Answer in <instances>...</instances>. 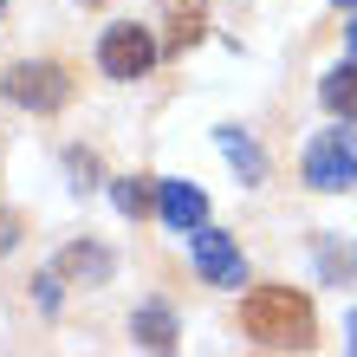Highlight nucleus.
Returning <instances> with one entry per match:
<instances>
[{
	"mask_svg": "<svg viewBox=\"0 0 357 357\" xmlns=\"http://www.w3.org/2000/svg\"><path fill=\"white\" fill-rule=\"evenodd\" d=\"M241 325H247V338L266 344V351H305L312 344V305H305V292H292V286H254L241 299Z\"/></svg>",
	"mask_w": 357,
	"mask_h": 357,
	"instance_id": "obj_1",
	"label": "nucleus"
},
{
	"mask_svg": "<svg viewBox=\"0 0 357 357\" xmlns=\"http://www.w3.org/2000/svg\"><path fill=\"white\" fill-rule=\"evenodd\" d=\"M305 182L312 188H351L357 182V130H325L305 150Z\"/></svg>",
	"mask_w": 357,
	"mask_h": 357,
	"instance_id": "obj_2",
	"label": "nucleus"
},
{
	"mask_svg": "<svg viewBox=\"0 0 357 357\" xmlns=\"http://www.w3.org/2000/svg\"><path fill=\"white\" fill-rule=\"evenodd\" d=\"M98 66L111 72V78H143L156 66V39L143 33V26H104V39H98Z\"/></svg>",
	"mask_w": 357,
	"mask_h": 357,
	"instance_id": "obj_3",
	"label": "nucleus"
},
{
	"mask_svg": "<svg viewBox=\"0 0 357 357\" xmlns=\"http://www.w3.org/2000/svg\"><path fill=\"white\" fill-rule=\"evenodd\" d=\"M0 91H7L20 111H59V104L72 98V78L59 66H13L7 78H0Z\"/></svg>",
	"mask_w": 357,
	"mask_h": 357,
	"instance_id": "obj_4",
	"label": "nucleus"
},
{
	"mask_svg": "<svg viewBox=\"0 0 357 357\" xmlns=\"http://www.w3.org/2000/svg\"><path fill=\"white\" fill-rule=\"evenodd\" d=\"M195 266L208 286H247V260L221 227H195Z\"/></svg>",
	"mask_w": 357,
	"mask_h": 357,
	"instance_id": "obj_5",
	"label": "nucleus"
},
{
	"mask_svg": "<svg viewBox=\"0 0 357 357\" xmlns=\"http://www.w3.org/2000/svg\"><path fill=\"white\" fill-rule=\"evenodd\" d=\"M162 221L182 227V234H195V227L208 221V195L195 182H162Z\"/></svg>",
	"mask_w": 357,
	"mask_h": 357,
	"instance_id": "obj_6",
	"label": "nucleus"
},
{
	"mask_svg": "<svg viewBox=\"0 0 357 357\" xmlns=\"http://www.w3.org/2000/svg\"><path fill=\"white\" fill-rule=\"evenodd\" d=\"M130 331L143 351H176V312L169 305H137L130 312Z\"/></svg>",
	"mask_w": 357,
	"mask_h": 357,
	"instance_id": "obj_7",
	"label": "nucleus"
},
{
	"mask_svg": "<svg viewBox=\"0 0 357 357\" xmlns=\"http://www.w3.org/2000/svg\"><path fill=\"white\" fill-rule=\"evenodd\" d=\"M319 98H325V111H331V117H357V59H351V66H331V72H325Z\"/></svg>",
	"mask_w": 357,
	"mask_h": 357,
	"instance_id": "obj_8",
	"label": "nucleus"
},
{
	"mask_svg": "<svg viewBox=\"0 0 357 357\" xmlns=\"http://www.w3.org/2000/svg\"><path fill=\"white\" fill-rule=\"evenodd\" d=\"M221 150H227V162L241 169V182H260V176H266V156L254 150V137H241V130H221Z\"/></svg>",
	"mask_w": 357,
	"mask_h": 357,
	"instance_id": "obj_9",
	"label": "nucleus"
},
{
	"mask_svg": "<svg viewBox=\"0 0 357 357\" xmlns=\"http://www.w3.org/2000/svg\"><path fill=\"white\" fill-rule=\"evenodd\" d=\"M169 52H188V39H202V0H169Z\"/></svg>",
	"mask_w": 357,
	"mask_h": 357,
	"instance_id": "obj_10",
	"label": "nucleus"
},
{
	"mask_svg": "<svg viewBox=\"0 0 357 357\" xmlns=\"http://www.w3.org/2000/svg\"><path fill=\"white\" fill-rule=\"evenodd\" d=\"M59 273H85V280H111V254H104V247H66V254H59Z\"/></svg>",
	"mask_w": 357,
	"mask_h": 357,
	"instance_id": "obj_11",
	"label": "nucleus"
},
{
	"mask_svg": "<svg viewBox=\"0 0 357 357\" xmlns=\"http://www.w3.org/2000/svg\"><path fill=\"white\" fill-rule=\"evenodd\" d=\"M111 202H117V208H123V215H130V221H137V215H143V208H150V188H143L137 176H123V182H111Z\"/></svg>",
	"mask_w": 357,
	"mask_h": 357,
	"instance_id": "obj_12",
	"label": "nucleus"
},
{
	"mask_svg": "<svg viewBox=\"0 0 357 357\" xmlns=\"http://www.w3.org/2000/svg\"><path fill=\"white\" fill-rule=\"evenodd\" d=\"M13 247H20V215L0 208V254H13Z\"/></svg>",
	"mask_w": 357,
	"mask_h": 357,
	"instance_id": "obj_13",
	"label": "nucleus"
},
{
	"mask_svg": "<svg viewBox=\"0 0 357 357\" xmlns=\"http://www.w3.org/2000/svg\"><path fill=\"white\" fill-rule=\"evenodd\" d=\"M344 344H351V351H357V312H351V325H344Z\"/></svg>",
	"mask_w": 357,
	"mask_h": 357,
	"instance_id": "obj_14",
	"label": "nucleus"
},
{
	"mask_svg": "<svg viewBox=\"0 0 357 357\" xmlns=\"http://www.w3.org/2000/svg\"><path fill=\"white\" fill-rule=\"evenodd\" d=\"M351 52H357V20H351Z\"/></svg>",
	"mask_w": 357,
	"mask_h": 357,
	"instance_id": "obj_15",
	"label": "nucleus"
},
{
	"mask_svg": "<svg viewBox=\"0 0 357 357\" xmlns=\"http://www.w3.org/2000/svg\"><path fill=\"white\" fill-rule=\"evenodd\" d=\"M338 7H357V0H338Z\"/></svg>",
	"mask_w": 357,
	"mask_h": 357,
	"instance_id": "obj_16",
	"label": "nucleus"
},
{
	"mask_svg": "<svg viewBox=\"0 0 357 357\" xmlns=\"http://www.w3.org/2000/svg\"><path fill=\"white\" fill-rule=\"evenodd\" d=\"M0 13H7V0H0Z\"/></svg>",
	"mask_w": 357,
	"mask_h": 357,
	"instance_id": "obj_17",
	"label": "nucleus"
}]
</instances>
